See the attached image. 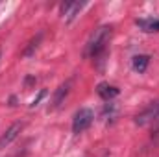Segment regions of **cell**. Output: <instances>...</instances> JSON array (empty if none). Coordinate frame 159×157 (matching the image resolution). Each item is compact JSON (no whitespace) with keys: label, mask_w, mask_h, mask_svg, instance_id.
Returning <instances> with one entry per match:
<instances>
[{"label":"cell","mask_w":159,"mask_h":157,"mask_svg":"<svg viewBox=\"0 0 159 157\" xmlns=\"http://www.w3.org/2000/svg\"><path fill=\"white\" fill-rule=\"evenodd\" d=\"M111 37V28L109 26H102L98 30H94V34L91 35V39L87 41V48H85V54L91 56V57H98L106 52V44L109 43Z\"/></svg>","instance_id":"6da1fadb"},{"label":"cell","mask_w":159,"mask_h":157,"mask_svg":"<svg viewBox=\"0 0 159 157\" xmlns=\"http://www.w3.org/2000/svg\"><path fill=\"white\" fill-rule=\"evenodd\" d=\"M83 6H85L83 2H65V4H61V15H63V19L65 20H72Z\"/></svg>","instance_id":"5b68a950"},{"label":"cell","mask_w":159,"mask_h":157,"mask_svg":"<svg viewBox=\"0 0 159 157\" xmlns=\"http://www.w3.org/2000/svg\"><path fill=\"white\" fill-rule=\"evenodd\" d=\"M20 129H22V124H20V122H15L13 126H9V129H7V131L2 135V139H0V150H2V148H6L7 144H11V142L19 137Z\"/></svg>","instance_id":"277c9868"},{"label":"cell","mask_w":159,"mask_h":157,"mask_svg":"<svg viewBox=\"0 0 159 157\" xmlns=\"http://www.w3.org/2000/svg\"><path fill=\"white\" fill-rule=\"evenodd\" d=\"M159 122V102H152L144 111H141L135 117L137 126H148V124H156Z\"/></svg>","instance_id":"3957f363"},{"label":"cell","mask_w":159,"mask_h":157,"mask_svg":"<svg viewBox=\"0 0 159 157\" xmlns=\"http://www.w3.org/2000/svg\"><path fill=\"white\" fill-rule=\"evenodd\" d=\"M93 111L89 109V107H81L80 111H76V115H74V120H72V131L74 133H83L91 124H93Z\"/></svg>","instance_id":"7a4b0ae2"},{"label":"cell","mask_w":159,"mask_h":157,"mask_svg":"<svg viewBox=\"0 0 159 157\" xmlns=\"http://www.w3.org/2000/svg\"><path fill=\"white\" fill-rule=\"evenodd\" d=\"M148 61H150V57H148V56H135V57H133V61H131V67H133V70H135V72L143 74V72L146 70V67H148Z\"/></svg>","instance_id":"9c48e42d"},{"label":"cell","mask_w":159,"mask_h":157,"mask_svg":"<svg viewBox=\"0 0 159 157\" xmlns=\"http://www.w3.org/2000/svg\"><path fill=\"white\" fill-rule=\"evenodd\" d=\"M44 94H46V91H41V92H39V96H37V98H35V100H34V102H32V107H35V105H37V104H39V102H41V98H43V96H44Z\"/></svg>","instance_id":"8fae6325"},{"label":"cell","mask_w":159,"mask_h":157,"mask_svg":"<svg viewBox=\"0 0 159 157\" xmlns=\"http://www.w3.org/2000/svg\"><path fill=\"white\" fill-rule=\"evenodd\" d=\"M70 81H65V83H61L59 87H57V91H56V94H54V100H52V109H57L61 104H63V100L67 98V94H69V91H70Z\"/></svg>","instance_id":"8992f818"},{"label":"cell","mask_w":159,"mask_h":157,"mask_svg":"<svg viewBox=\"0 0 159 157\" xmlns=\"http://www.w3.org/2000/svg\"><path fill=\"white\" fill-rule=\"evenodd\" d=\"M135 24L146 32V34H152V32H159V20L157 19H137Z\"/></svg>","instance_id":"52a82bcc"},{"label":"cell","mask_w":159,"mask_h":157,"mask_svg":"<svg viewBox=\"0 0 159 157\" xmlns=\"http://www.w3.org/2000/svg\"><path fill=\"white\" fill-rule=\"evenodd\" d=\"M0 56H2V52H0Z\"/></svg>","instance_id":"7c38bea8"},{"label":"cell","mask_w":159,"mask_h":157,"mask_svg":"<svg viewBox=\"0 0 159 157\" xmlns=\"http://www.w3.org/2000/svg\"><path fill=\"white\" fill-rule=\"evenodd\" d=\"M96 91H98V94H100L104 100H111V98L119 96V89L113 87V85H107V83H100Z\"/></svg>","instance_id":"ba28073f"},{"label":"cell","mask_w":159,"mask_h":157,"mask_svg":"<svg viewBox=\"0 0 159 157\" xmlns=\"http://www.w3.org/2000/svg\"><path fill=\"white\" fill-rule=\"evenodd\" d=\"M41 37H43V34H39V35H37V37H35V39H34V41H32V43H30V46H28V48H26V52H24V56H26V57H28V56H32V54H34V50H35V48H37V44H39Z\"/></svg>","instance_id":"30bf717a"}]
</instances>
